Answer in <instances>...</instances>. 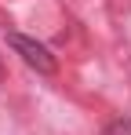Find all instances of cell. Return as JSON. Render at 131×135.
I'll list each match as a JSON object with an SVG mask.
<instances>
[{"label":"cell","mask_w":131,"mask_h":135,"mask_svg":"<svg viewBox=\"0 0 131 135\" xmlns=\"http://www.w3.org/2000/svg\"><path fill=\"white\" fill-rule=\"evenodd\" d=\"M106 135H131V120L128 117H117V120L106 128Z\"/></svg>","instance_id":"obj_2"},{"label":"cell","mask_w":131,"mask_h":135,"mask_svg":"<svg viewBox=\"0 0 131 135\" xmlns=\"http://www.w3.org/2000/svg\"><path fill=\"white\" fill-rule=\"evenodd\" d=\"M7 44L15 47L22 55V62L33 69H40V73H55V59H51V51L37 40H29V37H22V33H7Z\"/></svg>","instance_id":"obj_1"}]
</instances>
